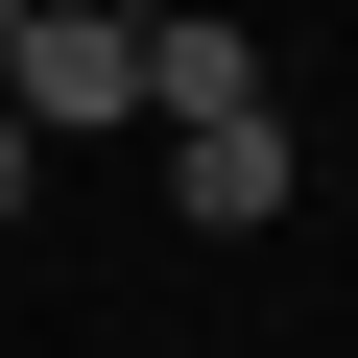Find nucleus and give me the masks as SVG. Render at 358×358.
Masks as SVG:
<instances>
[{
    "instance_id": "f257e3e1",
    "label": "nucleus",
    "mask_w": 358,
    "mask_h": 358,
    "mask_svg": "<svg viewBox=\"0 0 358 358\" xmlns=\"http://www.w3.org/2000/svg\"><path fill=\"white\" fill-rule=\"evenodd\" d=\"M0 120H24V143L143 120V0H24V48H0Z\"/></svg>"
},
{
    "instance_id": "f03ea898",
    "label": "nucleus",
    "mask_w": 358,
    "mask_h": 358,
    "mask_svg": "<svg viewBox=\"0 0 358 358\" xmlns=\"http://www.w3.org/2000/svg\"><path fill=\"white\" fill-rule=\"evenodd\" d=\"M167 192H192V239H263V215H287V120H192Z\"/></svg>"
},
{
    "instance_id": "7ed1b4c3",
    "label": "nucleus",
    "mask_w": 358,
    "mask_h": 358,
    "mask_svg": "<svg viewBox=\"0 0 358 358\" xmlns=\"http://www.w3.org/2000/svg\"><path fill=\"white\" fill-rule=\"evenodd\" d=\"M143 120L192 143V120H263V48L239 24H143Z\"/></svg>"
},
{
    "instance_id": "20e7f679",
    "label": "nucleus",
    "mask_w": 358,
    "mask_h": 358,
    "mask_svg": "<svg viewBox=\"0 0 358 358\" xmlns=\"http://www.w3.org/2000/svg\"><path fill=\"white\" fill-rule=\"evenodd\" d=\"M24 167H48V143H24V120H0V215H24Z\"/></svg>"
},
{
    "instance_id": "39448f33",
    "label": "nucleus",
    "mask_w": 358,
    "mask_h": 358,
    "mask_svg": "<svg viewBox=\"0 0 358 358\" xmlns=\"http://www.w3.org/2000/svg\"><path fill=\"white\" fill-rule=\"evenodd\" d=\"M0 48H24V0H0Z\"/></svg>"
}]
</instances>
